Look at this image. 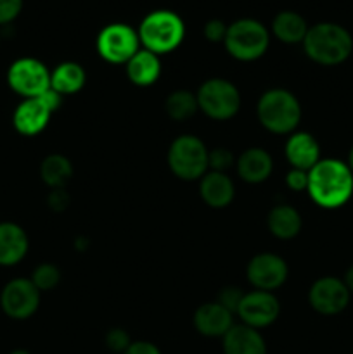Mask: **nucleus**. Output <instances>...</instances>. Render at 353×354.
<instances>
[{
	"mask_svg": "<svg viewBox=\"0 0 353 354\" xmlns=\"http://www.w3.org/2000/svg\"><path fill=\"white\" fill-rule=\"evenodd\" d=\"M273 168L272 158L260 147L248 149L237 159V173L244 182L262 183L270 176Z\"/></svg>",
	"mask_w": 353,
	"mask_h": 354,
	"instance_id": "20",
	"label": "nucleus"
},
{
	"mask_svg": "<svg viewBox=\"0 0 353 354\" xmlns=\"http://www.w3.org/2000/svg\"><path fill=\"white\" fill-rule=\"evenodd\" d=\"M286 183L291 190L300 192V190L308 189V171L298 168H291V171L286 175Z\"/></svg>",
	"mask_w": 353,
	"mask_h": 354,
	"instance_id": "34",
	"label": "nucleus"
},
{
	"mask_svg": "<svg viewBox=\"0 0 353 354\" xmlns=\"http://www.w3.org/2000/svg\"><path fill=\"white\" fill-rule=\"evenodd\" d=\"M7 83L17 95L33 99L51 88V73L47 66L33 57H21L10 64Z\"/></svg>",
	"mask_w": 353,
	"mask_h": 354,
	"instance_id": "9",
	"label": "nucleus"
},
{
	"mask_svg": "<svg viewBox=\"0 0 353 354\" xmlns=\"http://www.w3.org/2000/svg\"><path fill=\"white\" fill-rule=\"evenodd\" d=\"M286 158L293 168L310 171L320 161L318 142L307 131L291 135L286 144Z\"/></svg>",
	"mask_w": 353,
	"mask_h": 354,
	"instance_id": "17",
	"label": "nucleus"
},
{
	"mask_svg": "<svg viewBox=\"0 0 353 354\" xmlns=\"http://www.w3.org/2000/svg\"><path fill=\"white\" fill-rule=\"evenodd\" d=\"M85 80V71L76 62H62L51 73V86L61 95H69L82 90Z\"/></svg>",
	"mask_w": 353,
	"mask_h": 354,
	"instance_id": "24",
	"label": "nucleus"
},
{
	"mask_svg": "<svg viewBox=\"0 0 353 354\" xmlns=\"http://www.w3.org/2000/svg\"><path fill=\"white\" fill-rule=\"evenodd\" d=\"M279 301L272 292H266V290H253V292L244 294L237 308V315L241 317L242 324L256 330L273 324L279 317Z\"/></svg>",
	"mask_w": 353,
	"mask_h": 354,
	"instance_id": "12",
	"label": "nucleus"
},
{
	"mask_svg": "<svg viewBox=\"0 0 353 354\" xmlns=\"http://www.w3.org/2000/svg\"><path fill=\"white\" fill-rule=\"evenodd\" d=\"M308 194L325 209L345 206L353 194V173L338 159H320L308 171Z\"/></svg>",
	"mask_w": 353,
	"mask_h": 354,
	"instance_id": "1",
	"label": "nucleus"
},
{
	"mask_svg": "<svg viewBox=\"0 0 353 354\" xmlns=\"http://www.w3.org/2000/svg\"><path fill=\"white\" fill-rule=\"evenodd\" d=\"M227 28L225 26L224 21L220 19H211L204 24V37L208 38L210 41L217 44V41H224L225 40V35H227Z\"/></svg>",
	"mask_w": 353,
	"mask_h": 354,
	"instance_id": "33",
	"label": "nucleus"
},
{
	"mask_svg": "<svg viewBox=\"0 0 353 354\" xmlns=\"http://www.w3.org/2000/svg\"><path fill=\"white\" fill-rule=\"evenodd\" d=\"M23 9V0H0V26L12 23Z\"/></svg>",
	"mask_w": 353,
	"mask_h": 354,
	"instance_id": "31",
	"label": "nucleus"
},
{
	"mask_svg": "<svg viewBox=\"0 0 353 354\" xmlns=\"http://www.w3.org/2000/svg\"><path fill=\"white\" fill-rule=\"evenodd\" d=\"M269 230L272 232L273 237L282 239V241H287V239H294L301 230V216L293 206H287V204H282V206H275L269 213Z\"/></svg>",
	"mask_w": 353,
	"mask_h": 354,
	"instance_id": "23",
	"label": "nucleus"
},
{
	"mask_svg": "<svg viewBox=\"0 0 353 354\" xmlns=\"http://www.w3.org/2000/svg\"><path fill=\"white\" fill-rule=\"evenodd\" d=\"M225 48L232 57L239 61H255L262 57L270 44V33L260 21L237 19L227 28Z\"/></svg>",
	"mask_w": 353,
	"mask_h": 354,
	"instance_id": "5",
	"label": "nucleus"
},
{
	"mask_svg": "<svg viewBox=\"0 0 353 354\" xmlns=\"http://www.w3.org/2000/svg\"><path fill=\"white\" fill-rule=\"evenodd\" d=\"M242 297H244V292L239 287H224L218 292L217 303L224 306L225 310L230 311V313H237V308L241 304Z\"/></svg>",
	"mask_w": 353,
	"mask_h": 354,
	"instance_id": "29",
	"label": "nucleus"
},
{
	"mask_svg": "<svg viewBox=\"0 0 353 354\" xmlns=\"http://www.w3.org/2000/svg\"><path fill=\"white\" fill-rule=\"evenodd\" d=\"M123 354H161V351H159L154 344H151V342L137 341L132 342L130 348H128Z\"/></svg>",
	"mask_w": 353,
	"mask_h": 354,
	"instance_id": "36",
	"label": "nucleus"
},
{
	"mask_svg": "<svg viewBox=\"0 0 353 354\" xmlns=\"http://www.w3.org/2000/svg\"><path fill=\"white\" fill-rule=\"evenodd\" d=\"M31 282L37 287L38 290H52L61 280V272L55 265H51V263H44V265L37 266L33 270V275H31Z\"/></svg>",
	"mask_w": 353,
	"mask_h": 354,
	"instance_id": "27",
	"label": "nucleus"
},
{
	"mask_svg": "<svg viewBox=\"0 0 353 354\" xmlns=\"http://www.w3.org/2000/svg\"><path fill=\"white\" fill-rule=\"evenodd\" d=\"M69 203H71V199H69V194L64 189H52V192L47 197L48 207L54 213H62V211L68 209Z\"/></svg>",
	"mask_w": 353,
	"mask_h": 354,
	"instance_id": "32",
	"label": "nucleus"
},
{
	"mask_svg": "<svg viewBox=\"0 0 353 354\" xmlns=\"http://www.w3.org/2000/svg\"><path fill=\"white\" fill-rule=\"evenodd\" d=\"M348 168L352 169V173H353V147H352V151H350V156H348Z\"/></svg>",
	"mask_w": 353,
	"mask_h": 354,
	"instance_id": "38",
	"label": "nucleus"
},
{
	"mask_svg": "<svg viewBox=\"0 0 353 354\" xmlns=\"http://www.w3.org/2000/svg\"><path fill=\"white\" fill-rule=\"evenodd\" d=\"M40 176L51 189H64L73 176V165L66 156L51 154L42 161Z\"/></svg>",
	"mask_w": 353,
	"mask_h": 354,
	"instance_id": "25",
	"label": "nucleus"
},
{
	"mask_svg": "<svg viewBox=\"0 0 353 354\" xmlns=\"http://www.w3.org/2000/svg\"><path fill=\"white\" fill-rule=\"evenodd\" d=\"M197 106L213 120H228L241 107V95L234 83L224 78H211L199 86L196 93Z\"/></svg>",
	"mask_w": 353,
	"mask_h": 354,
	"instance_id": "7",
	"label": "nucleus"
},
{
	"mask_svg": "<svg viewBox=\"0 0 353 354\" xmlns=\"http://www.w3.org/2000/svg\"><path fill=\"white\" fill-rule=\"evenodd\" d=\"M51 114L47 106L38 97L24 99L14 111L12 124L17 133L24 135V137H35L45 130L48 120H51Z\"/></svg>",
	"mask_w": 353,
	"mask_h": 354,
	"instance_id": "14",
	"label": "nucleus"
},
{
	"mask_svg": "<svg viewBox=\"0 0 353 354\" xmlns=\"http://www.w3.org/2000/svg\"><path fill=\"white\" fill-rule=\"evenodd\" d=\"M10 354H30V351H26V349H14Z\"/></svg>",
	"mask_w": 353,
	"mask_h": 354,
	"instance_id": "39",
	"label": "nucleus"
},
{
	"mask_svg": "<svg viewBox=\"0 0 353 354\" xmlns=\"http://www.w3.org/2000/svg\"><path fill=\"white\" fill-rule=\"evenodd\" d=\"M305 54L322 66H336L352 55L353 38L346 28L336 23H318L308 28L303 40Z\"/></svg>",
	"mask_w": 353,
	"mask_h": 354,
	"instance_id": "2",
	"label": "nucleus"
},
{
	"mask_svg": "<svg viewBox=\"0 0 353 354\" xmlns=\"http://www.w3.org/2000/svg\"><path fill=\"white\" fill-rule=\"evenodd\" d=\"M343 282H345V286L348 287L350 292H353V265L348 268V272H346L345 280H343Z\"/></svg>",
	"mask_w": 353,
	"mask_h": 354,
	"instance_id": "37",
	"label": "nucleus"
},
{
	"mask_svg": "<svg viewBox=\"0 0 353 354\" xmlns=\"http://www.w3.org/2000/svg\"><path fill=\"white\" fill-rule=\"evenodd\" d=\"M138 33L123 23H113L102 28L97 37V52L111 64L128 62L138 52Z\"/></svg>",
	"mask_w": 353,
	"mask_h": 354,
	"instance_id": "8",
	"label": "nucleus"
},
{
	"mask_svg": "<svg viewBox=\"0 0 353 354\" xmlns=\"http://www.w3.org/2000/svg\"><path fill=\"white\" fill-rule=\"evenodd\" d=\"M127 75L134 85L149 86L161 75V62L156 54L149 50H138L127 62Z\"/></svg>",
	"mask_w": 353,
	"mask_h": 354,
	"instance_id": "21",
	"label": "nucleus"
},
{
	"mask_svg": "<svg viewBox=\"0 0 353 354\" xmlns=\"http://www.w3.org/2000/svg\"><path fill=\"white\" fill-rule=\"evenodd\" d=\"M40 304V290L28 279H14L6 283L0 294L2 311L12 320L33 317Z\"/></svg>",
	"mask_w": 353,
	"mask_h": 354,
	"instance_id": "10",
	"label": "nucleus"
},
{
	"mask_svg": "<svg viewBox=\"0 0 353 354\" xmlns=\"http://www.w3.org/2000/svg\"><path fill=\"white\" fill-rule=\"evenodd\" d=\"M199 192L208 206L220 209L228 206L234 199V183L225 173L210 171L201 178Z\"/></svg>",
	"mask_w": 353,
	"mask_h": 354,
	"instance_id": "19",
	"label": "nucleus"
},
{
	"mask_svg": "<svg viewBox=\"0 0 353 354\" xmlns=\"http://www.w3.org/2000/svg\"><path fill=\"white\" fill-rule=\"evenodd\" d=\"M272 31L284 44H303L308 24L303 16L293 10H282L272 21Z\"/></svg>",
	"mask_w": 353,
	"mask_h": 354,
	"instance_id": "22",
	"label": "nucleus"
},
{
	"mask_svg": "<svg viewBox=\"0 0 353 354\" xmlns=\"http://www.w3.org/2000/svg\"><path fill=\"white\" fill-rule=\"evenodd\" d=\"M232 325V313L218 303L203 304L194 313V327L206 337H224Z\"/></svg>",
	"mask_w": 353,
	"mask_h": 354,
	"instance_id": "15",
	"label": "nucleus"
},
{
	"mask_svg": "<svg viewBox=\"0 0 353 354\" xmlns=\"http://www.w3.org/2000/svg\"><path fill=\"white\" fill-rule=\"evenodd\" d=\"M350 294L352 292L343 280L334 279V277H324L310 287L308 301L317 313L332 317V315L341 313L348 306Z\"/></svg>",
	"mask_w": 353,
	"mask_h": 354,
	"instance_id": "11",
	"label": "nucleus"
},
{
	"mask_svg": "<svg viewBox=\"0 0 353 354\" xmlns=\"http://www.w3.org/2000/svg\"><path fill=\"white\" fill-rule=\"evenodd\" d=\"M28 235L19 225L2 221L0 223V266H14L26 256Z\"/></svg>",
	"mask_w": 353,
	"mask_h": 354,
	"instance_id": "16",
	"label": "nucleus"
},
{
	"mask_svg": "<svg viewBox=\"0 0 353 354\" xmlns=\"http://www.w3.org/2000/svg\"><path fill=\"white\" fill-rule=\"evenodd\" d=\"M232 165H234V154L228 149L220 147L208 152V166L211 168V171L225 173Z\"/></svg>",
	"mask_w": 353,
	"mask_h": 354,
	"instance_id": "28",
	"label": "nucleus"
},
{
	"mask_svg": "<svg viewBox=\"0 0 353 354\" xmlns=\"http://www.w3.org/2000/svg\"><path fill=\"white\" fill-rule=\"evenodd\" d=\"M38 99H40L42 102L45 104V106H47V109L51 111V113L57 111L59 107H61V104H62V95L59 92H55L52 86H51V88L45 90L42 95H38Z\"/></svg>",
	"mask_w": 353,
	"mask_h": 354,
	"instance_id": "35",
	"label": "nucleus"
},
{
	"mask_svg": "<svg viewBox=\"0 0 353 354\" xmlns=\"http://www.w3.org/2000/svg\"><path fill=\"white\" fill-rule=\"evenodd\" d=\"M130 335H128V332L123 330V328H111L106 334V346L113 353L123 354L128 348H130Z\"/></svg>",
	"mask_w": 353,
	"mask_h": 354,
	"instance_id": "30",
	"label": "nucleus"
},
{
	"mask_svg": "<svg viewBox=\"0 0 353 354\" xmlns=\"http://www.w3.org/2000/svg\"><path fill=\"white\" fill-rule=\"evenodd\" d=\"M138 40L152 54H168L182 44L185 24L173 10H152L142 19L137 30Z\"/></svg>",
	"mask_w": 353,
	"mask_h": 354,
	"instance_id": "3",
	"label": "nucleus"
},
{
	"mask_svg": "<svg viewBox=\"0 0 353 354\" xmlns=\"http://www.w3.org/2000/svg\"><path fill=\"white\" fill-rule=\"evenodd\" d=\"M256 114L260 123L272 133H289L300 123L301 106L287 90L272 88L260 97Z\"/></svg>",
	"mask_w": 353,
	"mask_h": 354,
	"instance_id": "4",
	"label": "nucleus"
},
{
	"mask_svg": "<svg viewBox=\"0 0 353 354\" xmlns=\"http://www.w3.org/2000/svg\"><path fill=\"white\" fill-rule=\"evenodd\" d=\"M165 109L168 116L175 121H183L194 116L196 111L199 109L196 93L187 92V90H176V92L170 93L165 102Z\"/></svg>",
	"mask_w": 353,
	"mask_h": 354,
	"instance_id": "26",
	"label": "nucleus"
},
{
	"mask_svg": "<svg viewBox=\"0 0 353 354\" xmlns=\"http://www.w3.org/2000/svg\"><path fill=\"white\" fill-rule=\"evenodd\" d=\"M208 149L194 135H182L175 138L168 149V166L176 178L197 180L203 178L208 166Z\"/></svg>",
	"mask_w": 353,
	"mask_h": 354,
	"instance_id": "6",
	"label": "nucleus"
},
{
	"mask_svg": "<svg viewBox=\"0 0 353 354\" xmlns=\"http://www.w3.org/2000/svg\"><path fill=\"white\" fill-rule=\"evenodd\" d=\"M246 273H248L249 283L256 287V290L272 292L273 289H279L286 282L287 265L280 256L263 252L249 261Z\"/></svg>",
	"mask_w": 353,
	"mask_h": 354,
	"instance_id": "13",
	"label": "nucleus"
},
{
	"mask_svg": "<svg viewBox=\"0 0 353 354\" xmlns=\"http://www.w3.org/2000/svg\"><path fill=\"white\" fill-rule=\"evenodd\" d=\"M225 354H266V346L256 328L248 325H232L224 335Z\"/></svg>",
	"mask_w": 353,
	"mask_h": 354,
	"instance_id": "18",
	"label": "nucleus"
}]
</instances>
